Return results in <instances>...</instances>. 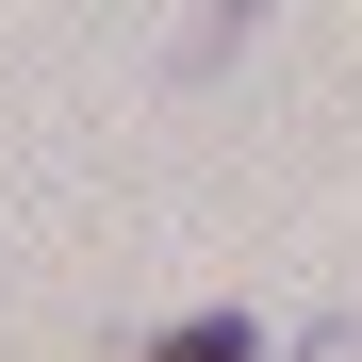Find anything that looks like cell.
I'll use <instances>...</instances> for the list:
<instances>
[{"mask_svg": "<svg viewBox=\"0 0 362 362\" xmlns=\"http://www.w3.org/2000/svg\"><path fill=\"white\" fill-rule=\"evenodd\" d=\"M264 17H280V0H214V17H198V33H181V83H214V66H230V49H247Z\"/></svg>", "mask_w": 362, "mask_h": 362, "instance_id": "cell-2", "label": "cell"}, {"mask_svg": "<svg viewBox=\"0 0 362 362\" xmlns=\"http://www.w3.org/2000/svg\"><path fill=\"white\" fill-rule=\"evenodd\" d=\"M132 362H264V329H247V313H181V329H148Z\"/></svg>", "mask_w": 362, "mask_h": 362, "instance_id": "cell-1", "label": "cell"}]
</instances>
